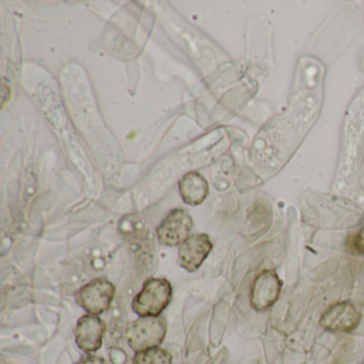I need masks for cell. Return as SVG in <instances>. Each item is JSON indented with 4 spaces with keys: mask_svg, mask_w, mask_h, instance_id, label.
<instances>
[{
    "mask_svg": "<svg viewBox=\"0 0 364 364\" xmlns=\"http://www.w3.org/2000/svg\"><path fill=\"white\" fill-rule=\"evenodd\" d=\"M348 244L351 250L359 255H364V218L362 219L359 230L349 238Z\"/></svg>",
    "mask_w": 364,
    "mask_h": 364,
    "instance_id": "8fae6325",
    "label": "cell"
},
{
    "mask_svg": "<svg viewBox=\"0 0 364 364\" xmlns=\"http://www.w3.org/2000/svg\"><path fill=\"white\" fill-rule=\"evenodd\" d=\"M213 244L206 234H193L178 246V264L188 272H196L208 259Z\"/></svg>",
    "mask_w": 364,
    "mask_h": 364,
    "instance_id": "ba28073f",
    "label": "cell"
},
{
    "mask_svg": "<svg viewBox=\"0 0 364 364\" xmlns=\"http://www.w3.org/2000/svg\"><path fill=\"white\" fill-rule=\"evenodd\" d=\"M167 334V321L161 316L139 317L127 326V344L135 353L161 346Z\"/></svg>",
    "mask_w": 364,
    "mask_h": 364,
    "instance_id": "7a4b0ae2",
    "label": "cell"
},
{
    "mask_svg": "<svg viewBox=\"0 0 364 364\" xmlns=\"http://www.w3.org/2000/svg\"><path fill=\"white\" fill-rule=\"evenodd\" d=\"M114 294V283L106 278H97L80 287L76 301L88 314H103L109 310Z\"/></svg>",
    "mask_w": 364,
    "mask_h": 364,
    "instance_id": "3957f363",
    "label": "cell"
},
{
    "mask_svg": "<svg viewBox=\"0 0 364 364\" xmlns=\"http://www.w3.org/2000/svg\"><path fill=\"white\" fill-rule=\"evenodd\" d=\"M133 364H172V355L161 347H154L136 353Z\"/></svg>",
    "mask_w": 364,
    "mask_h": 364,
    "instance_id": "30bf717a",
    "label": "cell"
},
{
    "mask_svg": "<svg viewBox=\"0 0 364 364\" xmlns=\"http://www.w3.org/2000/svg\"><path fill=\"white\" fill-rule=\"evenodd\" d=\"M362 314L350 301H338L330 306L321 315V327L330 332L348 333L361 321Z\"/></svg>",
    "mask_w": 364,
    "mask_h": 364,
    "instance_id": "8992f818",
    "label": "cell"
},
{
    "mask_svg": "<svg viewBox=\"0 0 364 364\" xmlns=\"http://www.w3.org/2000/svg\"><path fill=\"white\" fill-rule=\"evenodd\" d=\"M178 189L183 201L191 206L203 203L208 196V181L198 172L185 174L178 182Z\"/></svg>",
    "mask_w": 364,
    "mask_h": 364,
    "instance_id": "9c48e42d",
    "label": "cell"
},
{
    "mask_svg": "<svg viewBox=\"0 0 364 364\" xmlns=\"http://www.w3.org/2000/svg\"><path fill=\"white\" fill-rule=\"evenodd\" d=\"M75 364H107V362H106L104 358L88 353V355L82 357V359Z\"/></svg>",
    "mask_w": 364,
    "mask_h": 364,
    "instance_id": "7c38bea8",
    "label": "cell"
},
{
    "mask_svg": "<svg viewBox=\"0 0 364 364\" xmlns=\"http://www.w3.org/2000/svg\"><path fill=\"white\" fill-rule=\"evenodd\" d=\"M173 289L165 278H150L134 297L132 309L139 317L161 316L171 304Z\"/></svg>",
    "mask_w": 364,
    "mask_h": 364,
    "instance_id": "6da1fadb",
    "label": "cell"
},
{
    "mask_svg": "<svg viewBox=\"0 0 364 364\" xmlns=\"http://www.w3.org/2000/svg\"><path fill=\"white\" fill-rule=\"evenodd\" d=\"M105 331V321L99 315H84L78 319L74 329L76 344L86 353H95L103 345Z\"/></svg>",
    "mask_w": 364,
    "mask_h": 364,
    "instance_id": "52a82bcc",
    "label": "cell"
},
{
    "mask_svg": "<svg viewBox=\"0 0 364 364\" xmlns=\"http://www.w3.org/2000/svg\"><path fill=\"white\" fill-rule=\"evenodd\" d=\"M193 227L191 215L183 208H176L168 214L157 228V238L165 246H181L191 236Z\"/></svg>",
    "mask_w": 364,
    "mask_h": 364,
    "instance_id": "5b68a950",
    "label": "cell"
},
{
    "mask_svg": "<svg viewBox=\"0 0 364 364\" xmlns=\"http://www.w3.org/2000/svg\"><path fill=\"white\" fill-rule=\"evenodd\" d=\"M282 285L276 270L265 269L259 272L251 285V306L255 311H266L272 308L280 298Z\"/></svg>",
    "mask_w": 364,
    "mask_h": 364,
    "instance_id": "277c9868",
    "label": "cell"
}]
</instances>
